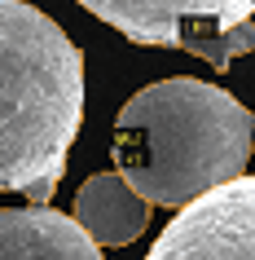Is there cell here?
Here are the masks:
<instances>
[{
	"label": "cell",
	"instance_id": "1",
	"mask_svg": "<svg viewBox=\"0 0 255 260\" xmlns=\"http://www.w3.org/2000/svg\"><path fill=\"white\" fill-rule=\"evenodd\" d=\"M255 115L215 84L159 80L128 97L115 119V172L150 207H180L242 177Z\"/></svg>",
	"mask_w": 255,
	"mask_h": 260
},
{
	"label": "cell",
	"instance_id": "5",
	"mask_svg": "<svg viewBox=\"0 0 255 260\" xmlns=\"http://www.w3.org/2000/svg\"><path fill=\"white\" fill-rule=\"evenodd\" d=\"M0 260H101V247L53 207H5Z\"/></svg>",
	"mask_w": 255,
	"mask_h": 260
},
{
	"label": "cell",
	"instance_id": "3",
	"mask_svg": "<svg viewBox=\"0 0 255 260\" xmlns=\"http://www.w3.org/2000/svg\"><path fill=\"white\" fill-rule=\"evenodd\" d=\"M106 27L150 49H185L215 71L255 53V0H80Z\"/></svg>",
	"mask_w": 255,
	"mask_h": 260
},
{
	"label": "cell",
	"instance_id": "4",
	"mask_svg": "<svg viewBox=\"0 0 255 260\" xmlns=\"http://www.w3.org/2000/svg\"><path fill=\"white\" fill-rule=\"evenodd\" d=\"M145 260H255V177L185 203L154 238Z\"/></svg>",
	"mask_w": 255,
	"mask_h": 260
},
{
	"label": "cell",
	"instance_id": "2",
	"mask_svg": "<svg viewBox=\"0 0 255 260\" xmlns=\"http://www.w3.org/2000/svg\"><path fill=\"white\" fill-rule=\"evenodd\" d=\"M84 123V53L27 0H0V190L53 199Z\"/></svg>",
	"mask_w": 255,
	"mask_h": 260
},
{
	"label": "cell",
	"instance_id": "6",
	"mask_svg": "<svg viewBox=\"0 0 255 260\" xmlns=\"http://www.w3.org/2000/svg\"><path fill=\"white\" fill-rule=\"evenodd\" d=\"M75 225L97 247H128L150 225V203L119 177V172H97L75 194Z\"/></svg>",
	"mask_w": 255,
	"mask_h": 260
}]
</instances>
